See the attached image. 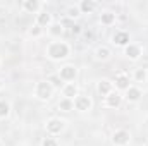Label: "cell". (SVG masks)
I'll use <instances>...</instances> for the list:
<instances>
[{"label": "cell", "mask_w": 148, "mask_h": 146, "mask_svg": "<svg viewBox=\"0 0 148 146\" xmlns=\"http://www.w3.org/2000/svg\"><path fill=\"white\" fill-rule=\"evenodd\" d=\"M48 55H50V59H53V60H60V59H66L67 55H69V46L66 45V43H52L50 45V48H48Z\"/></svg>", "instance_id": "6da1fadb"}, {"label": "cell", "mask_w": 148, "mask_h": 146, "mask_svg": "<svg viewBox=\"0 0 148 146\" xmlns=\"http://www.w3.org/2000/svg\"><path fill=\"white\" fill-rule=\"evenodd\" d=\"M36 96L40 100H48L52 96V84L43 81V83H38L36 86Z\"/></svg>", "instance_id": "7a4b0ae2"}, {"label": "cell", "mask_w": 148, "mask_h": 146, "mask_svg": "<svg viewBox=\"0 0 148 146\" xmlns=\"http://www.w3.org/2000/svg\"><path fill=\"white\" fill-rule=\"evenodd\" d=\"M129 138H131V136H129L127 131H115L112 141H114V145H117V146H126L129 143Z\"/></svg>", "instance_id": "3957f363"}, {"label": "cell", "mask_w": 148, "mask_h": 146, "mask_svg": "<svg viewBox=\"0 0 148 146\" xmlns=\"http://www.w3.org/2000/svg\"><path fill=\"white\" fill-rule=\"evenodd\" d=\"M62 129H64V120H60V119H50L47 122V131L50 134H59Z\"/></svg>", "instance_id": "277c9868"}, {"label": "cell", "mask_w": 148, "mask_h": 146, "mask_svg": "<svg viewBox=\"0 0 148 146\" xmlns=\"http://www.w3.org/2000/svg\"><path fill=\"white\" fill-rule=\"evenodd\" d=\"M74 107H76V110H79V112H86V110L91 108V100L88 96H77L76 102H74Z\"/></svg>", "instance_id": "5b68a950"}, {"label": "cell", "mask_w": 148, "mask_h": 146, "mask_svg": "<svg viewBox=\"0 0 148 146\" xmlns=\"http://www.w3.org/2000/svg\"><path fill=\"white\" fill-rule=\"evenodd\" d=\"M76 69H74L73 65H66V67H62L60 69V74H59V77L60 79H64V81H74V77H76Z\"/></svg>", "instance_id": "8992f818"}, {"label": "cell", "mask_w": 148, "mask_h": 146, "mask_svg": "<svg viewBox=\"0 0 148 146\" xmlns=\"http://www.w3.org/2000/svg\"><path fill=\"white\" fill-rule=\"evenodd\" d=\"M114 43L119 45V46H127L129 45V35L124 33V31H119L114 35Z\"/></svg>", "instance_id": "52a82bcc"}, {"label": "cell", "mask_w": 148, "mask_h": 146, "mask_svg": "<svg viewBox=\"0 0 148 146\" xmlns=\"http://www.w3.org/2000/svg\"><path fill=\"white\" fill-rule=\"evenodd\" d=\"M126 55H127L129 59L136 60V59L141 55V48L136 46V45H127V46H126Z\"/></svg>", "instance_id": "ba28073f"}, {"label": "cell", "mask_w": 148, "mask_h": 146, "mask_svg": "<svg viewBox=\"0 0 148 146\" xmlns=\"http://www.w3.org/2000/svg\"><path fill=\"white\" fill-rule=\"evenodd\" d=\"M115 86H117L119 89H127V88H129V77H127L126 74H119V76L115 77Z\"/></svg>", "instance_id": "9c48e42d"}, {"label": "cell", "mask_w": 148, "mask_h": 146, "mask_svg": "<svg viewBox=\"0 0 148 146\" xmlns=\"http://www.w3.org/2000/svg\"><path fill=\"white\" fill-rule=\"evenodd\" d=\"M121 95L119 93H109L107 95V105L109 107H112V108H115V107H119L121 105Z\"/></svg>", "instance_id": "30bf717a"}, {"label": "cell", "mask_w": 148, "mask_h": 146, "mask_svg": "<svg viewBox=\"0 0 148 146\" xmlns=\"http://www.w3.org/2000/svg\"><path fill=\"white\" fill-rule=\"evenodd\" d=\"M126 91H127V100H129V102H138L140 96H141L140 88H133V86H129Z\"/></svg>", "instance_id": "8fae6325"}, {"label": "cell", "mask_w": 148, "mask_h": 146, "mask_svg": "<svg viewBox=\"0 0 148 146\" xmlns=\"http://www.w3.org/2000/svg\"><path fill=\"white\" fill-rule=\"evenodd\" d=\"M62 93H64V96H66V98H69V100H71L73 96L77 95V88H76V84L69 83V84H66V86H64V91H62Z\"/></svg>", "instance_id": "7c38bea8"}, {"label": "cell", "mask_w": 148, "mask_h": 146, "mask_svg": "<svg viewBox=\"0 0 148 146\" xmlns=\"http://www.w3.org/2000/svg\"><path fill=\"white\" fill-rule=\"evenodd\" d=\"M98 91H100L102 95H109V93H112V83L103 79V81L98 84Z\"/></svg>", "instance_id": "4fadbf2b"}, {"label": "cell", "mask_w": 148, "mask_h": 146, "mask_svg": "<svg viewBox=\"0 0 148 146\" xmlns=\"http://www.w3.org/2000/svg\"><path fill=\"white\" fill-rule=\"evenodd\" d=\"M79 9H81L84 14H90V12L95 9V2H91V0H83L81 5H79Z\"/></svg>", "instance_id": "5bb4252c"}, {"label": "cell", "mask_w": 148, "mask_h": 146, "mask_svg": "<svg viewBox=\"0 0 148 146\" xmlns=\"http://www.w3.org/2000/svg\"><path fill=\"white\" fill-rule=\"evenodd\" d=\"M23 5H24V9H26L28 12H36L38 9H40V2H36V0H28V2H24Z\"/></svg>", "instance_id": "9a60e30c"}, {"label": "cell", "mask_w": 148, "mask_h": 146, "mask_svg": "<svg viewBox=\"0 0 148 146\" xmlns=\"http://www.w3.org/2000/svg\"><path fill=\"white\" fill-rule=\"evenodd\" d=\"M50 21H52L50 14H47V12H43V14H38V26H40V28H41V26H47V24H50Z\"/></svg>", "instance_id": "2e32d148"}, {"label": "cell", "mask_w": 148, "mask_h": 146, "mask_svg": "<svg viewBox=\"0 0 148 146\" xmlns=\"http://www.w3.org/2000/svg\"><path fill=\"white\" fill-rule=\"evenodd\" d=\"M74 107V103L69 100V98H64V100H60V103H59V108L64 110V112H71Z\"/></svg>", "instance_id": "e0dca14e"}, {"label": "cell", "mask_w": 148, "mask_h": 146, "mask_svg": "<svg viewBox=\"0 0 148 146\" xmlns=\"http://www.w3.org/2000/svg\"><path fill=\"white\" fill-rule=\"evenodd\" d=\"M97 57H98L100 60H107V59L110 57V50L105 48V46H100V48L97 50Z\"/></svg>", "instance_id": "ac0fdd59"}, {"label": "cell", "mask_w": 148, "mask_h": 146, "mask_svg": "<svg viewBox=\"0 0 148 146\" xmlns=\"http://www.w3.org/2000/svg\"><path fill=\"white\" fill-rule=\"evenodd\" d=\"M147 69H143V67H141V69H138V71H136V74H134V79H136V81H138V83H145V81H147Z\"/></svg>", "instance_id": "d6986e66"}, {"label": "cell", "mask_w": 148, "mask_h": 146, "mask_svg": "<svg viewBox=\"0 0 148 146\" xmlns=\"http://www.w3.org/2000/svg\"><path fill=\"white\" fill-rule=\"evenodd\" d=\"M115 21V14H112V12H103L102 14V23L103 24H112Z\"/></svg>", "instance_id": "ffe728a7"}, {"label": "cell", "mask_w": 148, "mask_h": 146, "mask_svg": "<svg viewBox=\"0 0 148 146\" xmlns=\"http://www.w3.org/2000/svg\"><path fill=\"white\" fill-rule=\"evenodd\" d=\"M62 26L60 24H52V28H50V33L53 35V36H59V35H62Z\"/></svg>", "instance_id": "44dd1931"}, {"label": "cell", "mask_w": 148, "mask_h": 146, "mask_svg": "<svg viewBox=\"0 0 148 146\" xmlns=\"http://www.w3.org/2000/svg\"><path fill=\"white\" fill-rule=\"evenodd\" d=\"M9 113V105L5 102H0V117H5Z\"/></svg>", "instance_id": "7402d4cb"}, {"label": "cell", "mask_w": 148, "mask_h": 146, "mask_svg": "<svg viewBox=\"0 0 148 146\" xmlns=\"http://www.w3.org/2000/svg\"><path fill=\"white\" fill-rule=\"evenodd\" d=\"M41 146H59V145H57V141H55L53 138H45L43 143H41Z\"/></svg>", "instance_id": "603a6c76"}, {"label": "cell", "mask_w": 148, "mask_h": 146, "mask_svg": "<svg viewBox=\"0 0 148 146\" xmlns=\"http://www.w3.org/2000/svg\"><path fill=\"white\" fill-rule=\"evenodd\" d=\"M50 83H52L53 86H60V77H59V76H52V77H50Z\"/></svg>", "instance_id": "cb8c5ba5"}, {"label": "cell", "mask_w": 148, "mask_h": 146, "mask_svg": "<svg viewBox=\"0 0 148 146\" xmlns=\"http://www.w3.org/2000/svg\"><path fill=\"white\" fill-rule=\"evenodd\" d=\"M29 33H31V36H40V35H41V28H40V26H35Z\"/></svg>", "instance_id": "d4e9b609"}, {"label": "cell", "mask_w": 148, "mask_h": 146, "mask_svg": "<svg viewBox=\"0 0 148 146\" xmlns=\"http://www.w3.org/2000/svg\"><path fill=\"white\" fill-rule=\"evenodd\" d=\"M77 12H79V10H77L76 7H71V9H69V16H71V17H76V16H79Z\"/></svg>", "instance_id": "484cf974"}, {"label": "cell", "mask_w": 148, "mask_h": 146, "mask_svg": "<svg viewBox=\"0 0 148 146\" xmlns=\"http://www.w3.org/2000/svg\"><path fill=\"white\" fill-rule=\"evenodd\" d=\"M71 31H73V35H79V33H81V26H77V24H76V26L71 28Z\"/></svg>", "instance_id": "4316f807"}, {"label": "cell", "mask_w": 148, "mask_h": 146, "mask_svg": "<svg viewBox=\"0 0 148 146\" xmlns=\"http://www.w3.org/2000/svg\"><path fill=\"white\" fill-rule=\"evenodd\" d=\"M147 146H148V143H147Z\"/></svg>", "instance_id": "83f0119b"}]
</instances>
